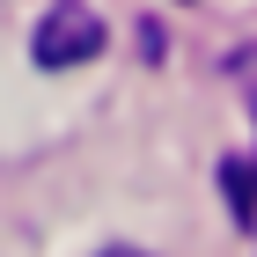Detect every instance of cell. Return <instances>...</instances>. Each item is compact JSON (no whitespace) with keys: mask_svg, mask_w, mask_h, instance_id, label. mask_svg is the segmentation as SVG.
<instances>
[{"mask_svg":"<svg viewBox=\"0 0 257 257\" xmlns=\"http://www.w3.org/2000/svg\"><path fill=\"white\" fill-rule=\"evenodd\" d=\"M96 52H103V22L81 0H59L37 22V66H81V59H96Z\"/></svg>","mask_w":257,"mask_h":257,"instance_id":"6da1fadb","label":"cell"},{"mask_svg":"<svg viewBox=\"0 0 257 257\" xmlns=\"http://www.w3.org/2000/svg\"><path fill=\"white\" fill-rule=\"evenodd\" d=\"M242 220H257V191H250V198H242Z\"/></svg>","mask_w":257,"mask_h":257,"instance_id":"7a4b0ae2","label":"cell"}]
</instances>
